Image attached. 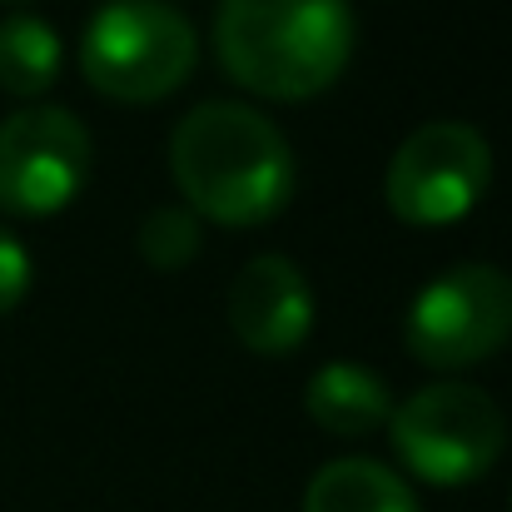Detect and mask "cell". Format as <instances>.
<instances>
[{
  "label": "cell",
  "mask_w": 512,
  "mask_h": 512,
  "mask_svg": "<svg viewBox=\"0 0 512 512\" xmlns=\"http://www.w3.org/2000/svg\"><path fill=\"white\" fill-rule=\"evenodd\" d=\"M170 174L194 219L254 229L289 209L299 165L284 130L239 100L194 105L170 135Z\"/></svg>",
  "instance_id": "obj_1"
},
{
  "label": "cell",
  "mask_w": 512,
  "mask_h": 512,
  "mask_svg": "<svg viewBox=\"0 0 512 512\" xmlns=\"http://www.w3.org/2000/svg\"><path fill=\"white\" fill-rule=\"evenodd\" d=\"M214 55L224 75L264 100L324 95L353 55L348 0H219Z\"/></svg>",
  "instance_id": "obj_2"
},
{
  "label": "cell",
  "mask_w": 512,
  "mask_h": 512,
  "mask_svg": "<svg viewBox=\"0 0 512 512\" xmlns=\"http://www.w3.org/2000/svg\"><path fill=\"white\" fill-rule=\"evenodd\" d=\"M194 25L165 0H110L80 35V75L120 105H155L194 75Z\"/></svg>",
  "instance_id": "obj_3"
},
{
  "label": "cell",
  "mask_w": 512,
  "mask_h": 512,
  "mask_svg": "<svg viewBox=\"0 0 512 512\" xmlns=\"http://www.w3.org/2000/svg\"><path fill=\"white\" fill-rule=\"evenodd\" d=\"M388 438L413 478L433 488H468L503 458L508 418L488 388L443 378L393 408Z\"/></svg>",
  "instance_id": "obj_4"
},
{
  "label": "cell",
  "mask_w": 512,
  "mask_h": 512,
  "mask_svg": "<svg viewBox=\"0 0 512 512\" xmlns=\"http://www.w3.org/2000/svg\"><path fill=\"white\" fill-rule=\"evenodd\" d=\"M488 184L493 145L483 140V130L463 120H433L398 145L383 174V199L413 229H448L483 204Z\"/></svg>",
  "instance_id": "obj_5"
},
{
  "label": "cell",
  "mask_w": 512,
  "mask_h": 512,
  "mask_svg": "<svg viewBox=\"0 0 512 512\" xmlns=\"http://www.w3.org/2000/svg\"><path fill=\"white\" fill-rule=\"evenodd\" d=\"M512 339V274L493 264H458L438 274L408 309L403 343L423 368L458 373L493 358Z\"/></svg>",
  "instance_id": "obj_6"
},
{
  "label": "cell",
  "mask_w": 512,
  "mask_h": 512,
  "mask_svg": "<svg viewBox=\"0 0 512 512\" xmlns=\"http://www.w3.org/2000/svg\"><path fill=\"white\" fill-rule=\"evenodd\" d=\"M90 130L75 110L25 105L0 125V209L50 219L75 204L90 179Z\"/></svg>",
  "instance_id": "obj_7"
},
{
  "label": "cell",
  "mask_w": 512,
  "mask_h": 512,
  "mask_svg": "<svg viewBox=\"0 0 512 512\" xmlns=\"http://www.w3.org/2000/svg\"><path fill=\"white\" fill-rule=\"evenodd\" d=\"M224 319L249 353L284 358L314 334V289L294 259L254 254L224 294Z\"/></svg>",
  "instance_id": "obj_8"
},
{
  "label": "cell",
  "mask_w": 512,
  "mask_h": 512,
  "mask_svg": "<svg viewBox=\"0 0 512 512\" xmlns=\"http://www.w3.org/2000/svg\"><path fill=\"white\" fill-rule=\"evenodd\" d=\"M309 418L334 438H368L393 418V388L358 358H334L304 383Z\"/></svg>",
  "instance_id": "obj_9"
},
{
  "label": "cell",
  "mask_w": 512,
  "mask_h": 512,
  "mask_svg": "<svg viewBox=\"0 0 512 512\" xmlns=\"http://www.w3.org/2000/svg\"><path fill=\"white\" fill-rule=\"evenodd\" d=\"M304 512H423L413 488L373 463V458H334L324 463L309 488H304Z\"/></svg>",
  "instance_id": "obj_10"
},
{
  "label": "cell",
  "mask_w": 512,
  "mask_h": 512,
  "mask_svg": "<svg viewBox=\"0 0 512 512\" xmlns=\"http://www.w3.org/2000/svg\"><path fill=\"white\" fill-rule=\"evenodd\" d=\"M65 65V45L55 35V25H45L40 15H10L0 20V90L15 100H35L45 90H55Z\"/></svg>",
  "instance_id": "obj_11"
},
{
  "label": "cell",
  "mask_w": 512,
  "mask_h": 512,
  "mask_svg": "<svg viewBox=\"0 0 512 512\" xmlns=\"http://www.w3.org/2000/svg\"><path fill=\"white\" fill-rule=\"evenodd\" d=\"M135 249H140V259H145L150 269L174 274V269H184V264L199 259L204 229H199V219H194L184 204H160V209L145 214V224H140V234H135Z\"/></svg>",
  "instance_id": "obj_12"
},
{
  "label": "cell",
  "mask_w": 512,
  "mask_h": 512,
  "mask_svg": "<svg viewBox=\"0 0 512 512\" xmlns=\"http://www.w3.org/2000/svg\"><path fill=\"white\" fill-rule=\"evenodd\" d=\"M30 279H35V264H30L25 244L0 224V314H10V309H20V304H25Z\"/></svg>",
  "instance_id": "obj_13"
}]
</instances>
